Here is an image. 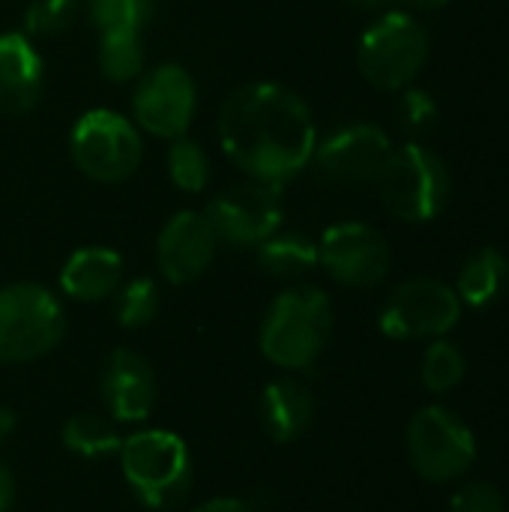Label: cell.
<instances>
[{"label": "cell", "instance_id": "obj_17", "mask_svg": "<svg viewBox=\"0 0 509 512\" xmlns=\"http://www.w3.org/2000/svg\"><path fill=\"white\" fill-rule=\"evenodd\" d=\"M123 285V258L120 252L108 246H84L75 249L63 270H60V288L66 297L81 303H96L105 297H114V291Z\"/></svg>", "mask_w": 509, "mask_h": 512}, {"label": "cell", "instance_id": "obj_12", "mask_svg": "<svg viewBox=\"0 0 509 512\" xmlns=\"http://www.w3.org/2000/svg\"><path fill=\"white\" fill-rule=\"evenodd\" d=\"M318 264L339 285L375 288L390 276L393 249L378 228L366 222H339L321 234Z\"/></svg>", "mask_w": 509, "mask_h": 512}, {"label": "cell", "instance_id": "obj_1", "mask_svg": "<svg viewBox=\"0 0 509 512\" xmlns=\"http://www.w3.org/2000/svg\"><path fill=\"white\" fill-rule=\"evenodd\" d=\"M216 132L225 156L249 180L276 186L306 171L318 147L312 108L276 81L237 87L222 102Z\"/></svg>", "mask_w": 509, "mask_h": 512}, {"label": "cell", "instance_id": "obj_23", "mask_svg": "<svg viewBox=\"0 0 509 512\" xmlns=\"http://www.w3.org/2000/svg\"><path fill=\"white\" fill-rule=\"evenodd\" d=\"M465 372H468V360H465L462 348L453 345L450 339H432V345L423 354V366H420L423 387L435 396H444L465 381Z\"/></svg>", "mask_w": 509, "mask_h": 512}, {"label": "cell", "instance_id": "obj_21", "mask_svg": "<svg viewBox=\"0 0 509 512\" xmlns=\"http://www.w3.org/2000/svg\"><path fill=\"white\" fill-rule=\"evenodd\" d=\"M144 27H108L99 30V69L108 81L126 84L141 78L144 69Z\"/></svg>", "mask_w": 509, "mask_h": 512}, {"label": "cell", "instance_id": "obj_15", "mask_svg": "<svg viewBox=\"0 0 509 512\" xmlns=\"http://www.w3.org/2000/svg\"><path fill=\"white\" fill-rule=\"evenodd\" d=\"M102 402L114 423H141L156 405V375L147 357L129 348L108 354L99 378Z\"/></svg>", "mask_w": 509, "mask_h": 512}, {"label": "cell", "instance_id": "obj_16", "mask_svg": "<svg viewBox=\"0 0 509 512\" xmlns=\"http://www.w3.org/2000/svg\"><path fill=\"white\" fill-rule=\"evenodd\" d=\"M45 63L27 33H0V114L21 117L36 108Z\"/></svg>", "mask_w": 509, "mask_h": 512}, {"label": "cell", "instance_id": "obj_33", "mask_svg": "<svg viewBox=\"0 0 509 512\" xmlns=\"http://www.w3.org/2000/svg\"><path fill=\"white\" fill-rule=\"evenodd\" d=\"M342 3L357 9V12H387L396 6V0H342Z\"/></svg>", "mask_w": 509, "mask_h": 512}, {"label": "cell", "instance_id": "obj_22", "mask_svg": "<svg viewBox=\"0 0 509 512\" xmlns=\"http://www.w3.org/2000/svg\"><path fill=\"white\" fill-rule=\"evenodd\" d=\"M63 444L69 453H78L84 459H105L111 453H120L123 438L111 417L75 414L63 426Z\"/></svg>", "mask_w": 509, "mask_h": 512}, {"label": "cell", "instance_id": "obj_32", "mask_svg": "<svg viewBox=\"0 0 509 512\" xmlns=\"http://www.w3.org/2000/svg\"><path fill=\"white\" fill-rule=\"evenodd\" d=\"M450 0H396L399 9L405 12H435V9H444Z\"/></svg>", "mask_w": 509, "mask_h": 512}, {"label": "cell", "instance_id": "obj_30", "mask_svg": "<svg viewBox=\"0 0 509 512\" xmlns=\"http://www.w3.org/2000/svg\"><path fill=\"white\" fill-rule=\"evenodd\" d=\"M192 512H258L249 501L243 498H213L201 507H195Z\"/></svg>", "mask_w": 509, "mask_h": 512}, {"label": "cell", "instance_id": "obj_25", "mask_svg": "<svg viewBox=\"0 0 509 512\" xmlns=\"http://www.w3.org/2000/svg\"><path fill=\"white\" fill-rule=\"evenodd\" d=\"M159 288L153 279L147 276H138V279H129L126 285H120L114 291V315L123 327L135 330V327H144L156 318L159 312Z\"/></svg>", "mask_w": 509, "mask_h": 512}, {"label": "cell", "instance_id": "obj_5", "mask_svg": "<svg viewBox=\"0 0 509 512\" xmlns=\"http://www.w3.org/2000/svg\"><path fill=\"white\" fill-rule=\"evenodd\" d=\"M429 60V33L405 9L381 12L357 42V66L378 90H405Z\"/></svg>", "mask_w": 509, "mask_h": 512}, {"label": "cell", "instance_id": "obj_3", "mask_svg": "<svg viewBox=\"0 0 509 512\" xmlns=\"http://www.w3.org/2000/svg\"><path fill=\"white\" fill-rule=\"evenodd\" d=\"M378 198L390 216L420 225L444 213L453 192V177L447 162L426 144L408 141L393 147L384 168L375 177Z\"/></svg>", "mask_w": 509, "mask_h": 512}, {"label": "cell", "instance_id": "obj_10", "mask_svg": "<svg viewBox=\"0 0 509 512\" xmlns=\"http://www.w3.org/2000/svg\"><path fill=\"white\" fill-rule=\"evenodd\" d=\"M219 243L228 246H261L282 228V186L246 180L219 192L207 210Z\"/></svg>", "mask_w": 509, "mask_h": 512}, {"label": "cell", "instance_id": "obj_29", "mask_svg": "<svg viewBox=\"0 0 509 512\" xmlns=\"http://www.w3.org/2000/svg\"><path fill=\"white\" fill-rule=\"evenodd\" d=\"M450 512H509L507 501L501 495L498 486L492 483H483V480H474V483H465L453 501H450Z\"/></svg>", "mask_w": 509, "mask_h": 512}, {"label": "cell", "instance_id": "obj_7", "mask_svg": "<svg viewBox=\"0 0 509 512\" xmlns=\"http://www.w3.org/2000/svg\"><path fill=\"white\" fill-rule=\"evenodd\" d=\"M69 150L78 171L96 183H123L144 159L141 129L111 108L84 111L69 132Z\"/></svg>", "mask_w": 509, "mask_h": 512}, {"label": "cell", "instance_id": "obj_13", "mask_svg": "<svg viewBox=\"0 0 509 512\" xmlns=\"http://www.w3.org/2000/svg\"><path fill=\"white\" fill-rule=\"evenodd\" d=\"M390 150L393 141L387 129H381L378 123L354 120L333 129L324 141H318L312 165L318 177L327 183L360 186V183H375Z\"/></svg>", "mask_w": 509, "mask_h": 512}, {"label": "cell", "instance_id": "obj_6", "mask_svg": "<svg viewBox=\"0 0 509 512\" xmlns=\"http://www.w3.org/2000/svg\"><path fill=\"white\" fill-rule=\"evenodd\" d=\"M66 333V312L45 285L0 288V363H33L51 354Z\"/></svg>", "mask_w": 509, "mask_h": 512}, {"label": "cell", "instance_id": "obj_4", "mask_svg": "<svg viewBox=\"0 0 509 512\" xmlns=\"http://www.w3.org/2000/svg\"><path fill=\"white\" fill-rule=\"evenodd\" d=\"M120 465L129 489L150 510L177 507L192 486V459L180 435L144 429L120 444Z\"/></svg>", "mask_w": 509, "mask_h": 512}, {"label": "cell", "instance_id": "obj_19", "mask_svg": "<svg viewBox=\"0 0 509 512\" xmlns=\"http://www.w3.org/2000/svg\"><path fill=\"white\" fill-rule=\"evenodd\" d=\"M509 282V261L501 249H477L459 270L456 279V294L462 306L471 309H486L501 300Z\"/></svg>", "mask_w": 509, "mask_h": 512}, {"label": "cell", "instance_id": "obj_11", "mask_svg": "<svg viewBox=\"0 0 509 512\" xmlns=\"http://www.w3.org/2000/svg\"><path fill=\"white\" fill-rule=\"evenodd\" d=\"M198 111V87L186 66L162 63L141 75L132 93V117L141 132L174 141L186 135Z\"/></svg>", "mask_w": 509, "mask_h": 512}, {"label": "cell", "instance_id": "obj_28", "mask_svg": "<svg viewBox=\"0 0 509 512\" xmlns=\"http://www.w3.org/2000/svg\"><path fill=\"white\" fill-rule=\"evenodd\" d=\"M90 18L99 30L108 27H144L150 18V0H87Z\"/></svg>", "mask_w": 509, "mask_h": 512}, {"label": "cell", "instance_id": "obj_9", "mask_svg": "<svg viewBox=\"0 0 509 512\" xmlns=\"http://www.w3.org/2000/svg\"><path fill=\"white\" fill-rule=\"evenodd\" d=\"M462 318V300L453 285L429 276L402 282L381 309V333L399 342L444 339Z\"/></svg>", "mask_w": 509, "mask_h": 512}, {"label": "cell", "instance_id": "obj_20", "mask_svg": "<svg viewBox=\"0 0 509 512\" xmlns=\"http://www.w3.org/2000/svg\"><path fill=\"white\" fill-rule=\"evenodd\" d=\"M258 252V267L273 276V279H300L306 273H312L318 267V243L303 234V231H276L273 237H267L261 246H255Z\"/></svg>", "mask_w": 509, "mask_h": 512}, {"label": "cell", "instance_id": "obj_24", "mask_svg": "<svg viewBox=\"0 0 509 512\" xmlns=\"http://www.w3.org/2000/svg\"><path fill=\"white\" fill-rule=\"evenodd\" d=\"M165 159H168V180L183 195H198V192L207 189V183H210V156L198 141H192L186 135L174 138Z\"/></svg>", "mask_w": 509, "mask_h": 512}, {"label": "cell", "instance_id": "obj_2", "mask_svg": "<svg viewBox=\"0 0 509 512\" xmlns=\"http://www.w3.org/2000/svg\"><path fill=\"white\" fill-rule=\"evenodd\" d=\"M333 333V303L315 285L282 291L261 324V351L279 369H309Z\"/></svg>", "mask_w": 509, "mask_h": 512}, {"label": "cell", "instance_id": "obj_8", "mask_svg": "<svg viewBox=\"0 0 509 512\" xmlns=\"http://www.w3.org/2000/svg\"><path fill=\"white\" fill-rule=\"evenodd\" d=\"M411 468L429 483H456L477 462V438L468 423L441 405L420 408L408 423Z\"/></svg>", "mask_w": 509, "mask_h": 512}, {"label": "cell", "instance_id": "obj_31", "mask_svg": "<svg viewBox=\"0 0 509 512\" xmlns=\"http://www.w3.org/2000/svg\"><path fill=\"white\" fill-rule=\"evenodd\" d=\"M15 501V477L9 474V468L0 462V512H9Z\"/></svg>", "mask_w": 509, "mask_h": 512}, {"label": "cell", "instance_id": "obj_34", "mask_svg": "<svg viewBox=\"0 0 509 512\" xmlns=\"http://www.w3.org/2000/svg\"><path fill=\"white\" fill-rule=\"evenodd\" d=\"M12 432H15V411L6 408V405H0V444H3Z\"/></svg>", "mask_w": 509, "mask_h": 512}, {"label": "cell", "instance_id": "obj_27", "mask_svg": "<svg viewBox=\"0 0 509 512\" xmlns=\"http://www.w3.org/2000/svg\"><path fill=\"white\" fill-rule=\"evenodd\" d=\"M396 120L408 135H426L438 120V102L432 99L429 90L405 87L399 90V99H396Z\"/></svg>", "mask_w": 509, "mask_h": 512}, {"label": "cell", "instance_id": "obj_14", "mask_svg": "<svg viewBox=\"0 0 509 512\" xmlns=\"http://www.w3.org/2000/svg\"><path fill=\"white\" fill-rule=\"evenodd\" d=\"M219 249V237L204 213L180 210L171 216L156 240V264L165 282L189 285L207 273Z\"/></svg>", "mask_w": 509, "mask_h": 512}, {"label": "cell", "instance_id": "obj_26", "mask_svg": "<svg viewBox=\"0 0 509 512\" xmlns=\"http://www.w3.org/2000/svg\"><path fill=\"white\" fill-rule=\"evenodd\" d=\"M78 12V0H30L24 9V30L27 36H57L63 33Z\"/></svg>", "mask_w": 509, "mask_h": 512}, {"label": "cell", "instance_id": "obj_18", "mask_svg": "<svg viewBox=\"0 0 509 512\" xmlns=\"http://www.w3.org/2000/svg\"><path fill=\"white\" fill-rule=\"evenodd\" d=\"M315 420V399L297 378H276L261 393V426L276 444L297 441Z\"/></svg>", "mask_w": 509, "mask_h": 512}]
</instances>
